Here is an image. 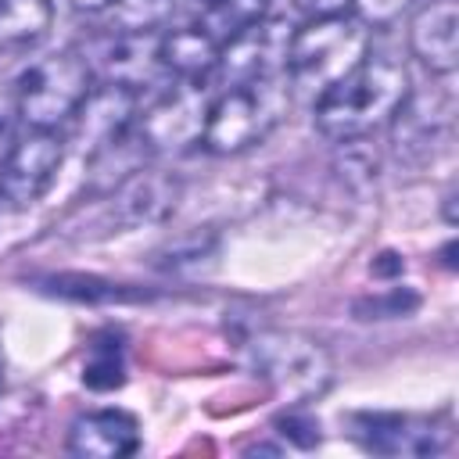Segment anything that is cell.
I'll return each mask as SVG.
<instances>
[{
	"label": "cell",
	"instance_id": "obj_11",
	"mask_svg": "<svg viewBox=\"0 0 459 459\" xmlns=\"http://www.w3.org/2000/svg\"><path fill=\"white\" fill-rule=\"evenodd\" d=\"M183 197V183L179 176L165 172V169H147L140 165L133 176H126L111 194V219L126 230H143V226H161L165 219H172V212L179 208Z\"/></svg>",
	"mask_w": 459,
	"mask_h": 459
},
{
	"label": "cell",
	"instance_id": "obj_9",
	"mask_svg": "<svg viewBox=\"0 0 459 459\" xmlns=\"http://www.w3.org/2000/svg\"><path fill=\"white\" fill-rule=\"evenodd\" d=\"M290 32H294L290 22H283L276 14H265L262 22L240 29L237 36H230L219 47V65H215L212 75H219L222 86H233V82H247V79L283 72Z\"/></svg>",
	"mask_w": 459,
	"mask_h": 459
},
{
	"label": "cell",
	"instance_id": "obj_20",
	"mask_svg": "<svg viewBox=\"0 0 459 459\" xmlns=\"http://www.w3.org/2000/svg\"><path fill=\"white\" fill-rule=\"evenodd\" d=\"M176 11V0H115L108 11L115 32H158Z\"/></svg>",
	"mask_w": 459,
	"mask_h": 459
},
{
	"label": "cell",
	"instance_id": "obj_21",
	"mask_svg": "<svg viewBox=\"0 0 459 459\" xmlns=\"http://www.w3.org/2000/svg\"><path fill=\"white\" fill-rule=\"evenodd\" d=\"M126 380V359H122V344L118 341H97L90 348V359L82 366V384L93 391H111L122 387Z\"/></svg>",
	"mask_w": 459,
	"mask_h": 459
},
{
	"label": "cell",
	"instance_id": "obj_2",
	"mask_svg": "<svg viewBox=\"0 0 459 459\" xmlns=\"http://www.w3.org/2000/svg\"><path fill=\"white\" fill-rule=\"evenodd\" d=\"M290 93L294 90L287 82V72L222 86L208 104L201 147L208 154L230 158V154H244V151L265 143L273 136V129L287 118Z\"/></svg>",
	"mask_w": 459,
	"mask_h": 459
},
{
	"label": "cell",
	"instance_id": "obj_6",
	"mask_svg": "<svg viewBox=\"0 0 459 459\" xmlns=\"http://www.w3.org/2000/svg\"><path fill=\"white\" fill-rule=\"evenodd\" d=\"M208 104L212 93L204 90V82L172 79V86L136 115V136L147 154H183L190 147H201Z\"/></svg>",
	"mask_w": 459,
	"mask_h": 459
},
{
	"label": "cell",
	"instance_id": "obj_27",
	"mask_svg": "<svg viewBox=\"0 0 459 459\" xmlns=\"http://www.w3.org/2000/svg\"><path fill=\"white\" fill-rule=\"evenodd\" d=\"M68 7L79 14H108L115 7V0H68Z\"/></svg>",
	"mask_w": 459,
	"mask_h": 459
},
{
	"label": "cell",
	"instance_id": "obj_10",
	"mask_svg": "<svg viewBox=\"0 0 459 459\" xmlns=\"http://www.w3.org/2000/svg\"><path fill=\"white\" fill-rule=\"evenodd\" d=\"M136 115H140V93L122 86V82L104 79L100 86L90 90V97L82 100V108L68 122L72 126L68 140L82 151V158H93L97 151L122 140L136 126Z\"/></svg>",
	"mask_w": 459,
	"mask_h": 459
},
{
	"label": "cell",
	"instance_id": "obj_3",
	"mask_svg": "<svg viewBox=\"0 0 459 459\" xmlns=\"http://www.w3.org/2000/svg\"><path fill=\"white\" fill-rule=\"evenodd\" d=\"M366 54H369V29L351 11L316 14L290 32L283 72L290 90L316 100L323 90L341 82Z\"/></svg>",
	"mask_w": 459,
	"mask_h": 459
},
{
	"label": "cell",
	"instance_id": "obj_7",
	"mask_svg": "<svg viewBox=\"0 0 459 459\" xmlns=\"http://www.w3.org/2000/svg\"><path fill=\"white\" fill-rule=\"evenodd\" d=\"M65 136L57 129H22L0 161V201L14 212L32 208L57 179Z\"/></svg>",
	"mask_w": 459,
	"mask_h": 459
},
{
	"label": "cell",
	"instance_id": "obj_29",
	"mask_svg": "<svg viewBox=\"0 0 459 459\" xmlns=\"http://www.w3.org/2000/svg\"><path fill=\"white\" fill-rule=\"evenodd\" d=\"M194 4H197V7H204V4H212V0H194Z\"/></svg>",
	"mask_w": 459,
	"mask_h": 459
},
{
	"label": "cell",
	"instance_id": "obj_17",
	"mask_svg": "<svg viewBox=\"0 0 459 459\" xmlns=\"http://www.w3.org/2000/svg\"><path fill=\"white\" fill-rule=\"evenodd\" d=\"M54 25L50 0H0V54H25Z\"/></svg>",
	"mask_w": 459,
	"mask_h": 459
},
{
	"label": "cell",
	"instance_id": "obj_15",
	"mask_svg": "<svg viewBox=\"0 0 459 459\" xmlns=\"http://www.w3.org/2000/svg\"><path fill=\"white\" fill-rule=\"evenodd\" d=\"M158 61L169 79L204 82L219 65V39L201 22L176 25L169 32H158Z\"/></svg>",
	"mask_w": 459,
	"mask_h": 459
},
{
	"label": "cell",
	"instance_id": "obj_19",
	"mask_svg": "<svg viewBox=\"0 0 459 459\" xmlns=\"http://www.w3.org/2000/svg\"><path fill=\"white\" fill-rule=\"evenodd\" d=\"M215 247L219 240L212 233H186V237H176L169 240L158 255H154V269L169 273V276H179V273H197L204 269L212 258H215Z\"/></svg>",
	"mask_w": 459,
	"mask_h": 459
},
{
	"label": "cell",
	"instance_id": "obj_18",
	"mask_svg": "<svg viewBox=\"0 0 459 459\" xmlns=\"http://www.w3.org/2000/svg\"><path fill=\"white\" fill-rule=\"evenodd\" d=\"M269 7H273V0H212V4H204L201 7V25L219 39V47L230 39V36H237L240 29H247V25H255V22H262L265 14H269Z\"/></svg>",
	"mask_w": 459,
	"mask_h": 459
},
{
	"label": "cell",
	"instance_id": "obj_22",
	"mask_svg": "<svg viewBox=\"0 0 459 459\" xmlns=\"http://www.w3.org/2000/svg\"><path fill=\"white\" fill-rule=\"evenodd\" d=\"M47 290L57 298H72V301H122V298H129L118 283L93 280V276H50Z\"/></svg>",
	"mask_w": 459,
	"mask_h": 459
},
{
	"label": "cell",
	"instance_id": "obj_24",
	"mask_svg": "<svg viewBox=\"0 0 459 459\" xmlns=\"http://www.w3.org/2000/svg\"><path fill=\"white\" fill-rule=\"evenodd\" d=\"M276 430H280L290 445H298V448H316V445H319V423H316L301 405H290V409L276 420Z\"/></svg>",
	"mask_w": 459,
	"mask_h": 459
},
{
	"label": "cell",
	"instance_id": "obj_13",
	"mask_svg": "<svg viewBox=\"0 0 459 459\" xmlns=\"http://www.w3.org/2000/svg\"><path fill=\"white\" fill-rule=\"evenodd\" d=\"M409 50L430 75L448 79L459 65V0H427L409 22Z\"/></svg>",
	"mask_w": 459,
	"mask_h": 459
},
{
	"label": "cell",
	"instance_id": "obj_12",
	"mask_svg": "<svg viewBox=\"0 0 459 459\" xmlns=\"http://www.w3.org/2000/svg\"><path fill=\"white\" fill-rule=\"evenodd\" d=\"M351 437L377 455H437L448 441V430H437L423 416L359 412L351 416Z\"/></svg>",
	"mask_w": 459,
	"mask_h": 459
},
{
	"label": "cell",
	"instance_id": "obj_28",
	"mask_svg": "<svg viewBox=\"0 0 459 459\" xmlns=\"http://www.w3.org/2000/svg\"><path fill=\"white\" fill-rule=\"evenodd\" d=\"M0 377H4V351H0Z\"/></svg>",
	"mask_w": 459,
	"mask_h": 459
},
{
	"label": "cell",
	"instance_id": "obj_26",
	"mask_svg": "<svg viewBox=\"0 0 459 459\" xmlns=\"http://www.w3.org/2000/svg\"><path fill=\"white\" fill-rule=\"evenodd\" d=\"M344 4H348V0H294V7L308 11V18H316V14H333V11H344Z\"/></svg>",
	"mask_w": 459,
	"mask_h": 459
},
{
	"label": "cell",
	"instance_id": "obj_8",
	"mask_svg": "<svg viewBox=\"0 0 459 459\" xmlns=\"http://www.w3.org/2000/svg\"><path fill=\"white\" fill-rule=\"evenodd\" d=\"M452 115H455L452 93H445V90H430V93L409 90L405 104L387 122L394 154L409 165L434 161L452 140Z\"/></svg>",
	"mask_w": 459,
	"mask_h": 459
},
{
	"label": "cell",
	"instance_id": "obj_5",
	"mask_svg": "<svg viewBox=\"0 0 459 459\" xmlns=\"http://www.w3.org/2000/svg\"><path fill=\"white\" fill-rule=\"evenodd\" d=\"M97 86L93 65L79 50H57L39 61H32L18 82H14V104L18 118L29 129H65L90 90Z\"/></svg>",
	"mask_w": 459,
	"mask_h": 459
},
{
	"label": "cell",
	"instance_id": "obj_16",
	"mask_svg": "<svg viewBox=\"0 0 459 459\" xmlns=\"http://www.w3.org/2000/svg\"><path fill=\"white\" fill-rule=\"evenodd\" d=\"M158 75H165L158 61V32H115L104 50V79L140 93L154 86Z\"/></svg>",
	"mask_w": 459,
	"mask_h": 459
},
{
	"label": "cell",
	"instance_id": "obj_4",
	"mask_svg": "<svg viewBox=\"0 0 459 459\" xmlns=\"http://www.w3.org/2000/svg\"><path fill=\"white\" fill-rule=\"evenodd\" d=\"M247 366L269 384L287 405H305L319 398L333 380V362L323 341L301 330H258L244 344Z\"/></svg>",
	"mask_w": 459,
	"mask_h": 459
},
{
	"label": "cell",
	"instance_id": "obj_14",
	"mask_svg": "<svg viewBox=\"0 0 459 459\" xmlns=\"http://www.w3.org/2000/svg\"><path fill=\"white\" fill-rule=\"evenodd\" d=\"M65 448L79 459H126L140 448V423L126 409H86L72 420Z\"/></svg>",
	"mask_w": 459,
	"mask_h": 459
},
{
	"label": "cell",
	"instance_id": "obj_1",
	"mask_svg": "<svg viewBox=\"0 0 459 459\" xmlns=\"http://www.w3.org/2000/svg\"><path fill=\"white\" fill-rule=\"evenodd\" d=\"M412 90L409 68L391 54H366L341 82L312 100V122L319 136L333 143L366 140L384 129Z\"/></svg>",
	"mask_w": 459,
	"mask_h": 459
},
{
	"label": "cell",
	"instance_id": "obj_25",
	"mask_svg": "<svg viewBox=\"0 0 459 459\" xmlns=\"http://www.w3.org/2000/svg\"><path fill=\"white\" fill-rule=\"evenodd\" d=\"M18 104H14V86L7 90V86H0V161H4V154L11 151V143H14V136H18Z\"/></svg>",
	"mask_w": 459,
	"mask_h": 459
},
{
	"label": "cell",
	"instance_id": "obj_23",
	"mask_svg": "<svg viewBox=\"0 0 459 459\" xmlns=\"http://www.w3.org/2000/svg\"><path fill=\"white\" fill-rule=\"evenodd\" d=\"M412 0H348L351 14L366 25V29H387L394 25L405 11H409Z\"/></svg>",
	"mask_w": 459,
	"mask_h": 459
}]
</instances>
